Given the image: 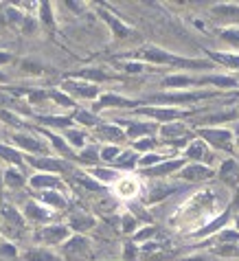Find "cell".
I'll return each instance as SVG.
<instances>
[{"instance_id":"1","label":"cell","mask_w":239,"mask_h":261,"mask_svg":"<svg viewBox=\"0 0 239 261\" xmlns=\"http://www.w3.org/2000/svg\"><path fill=\"white\" fill-rule=\"evenodd\" d=\"M27 163L31 165L33 169H37V173H71L73 165L71 160L64 158H51V156H27Z\"/></svg>"},{"instance_id":"2","label":"cell","mask_w":239,"mask_h":261,"mask_svg":"<svg viewBox=\"0 0 239 261\" xmlns=\"http://www.w3.org/2000/svg\"><path fill=\"white\" fill-rule=\"evenodd\" d=\"M71 237V228L64 224H49V226H42L37 230L36 239L46 248H53V246H64V242H68Z\"/></svg>"},{"instance_id":"3","label":"cell","mask_w":239,"mask_h":261,"mask_svg":"<svg viewBox=\"0 0 239 261\" xmlns=\"http://www.w3.org/2000/svg\"><path fill=\"white\" fill-rule=\"evenodd\" d=\"M11 141H14L16 149L29 151L31 156H49V151H51L49 143L42 141V138H37V136H33V134L16 132V134H11Z\"/></svg>"},{"instance_id":"4","label":"cell","mask_w":239,"mask_h":261,"mask_svg":"<svg viewBox=\"0 0 239 261\" xmlns=\"http://www.w3.org/2000/svg\"><path fill=\"white\" fill-rule=\"evenodd\" d=\"M62 90L71 99L75 97V99H88V101H92V99H99V94H101V90H99L97 84H90V81H79V79L64 81Z\"/></svg>"},{"instance_id":"5","label":"cell","mask_w":239,"mask_h":261,"mask_svg":"<svg viewBox=\"0 0 239 261\" xmlns=\"http://www.w3.org/2000/svg\"><path fill=\"white\" fill-rule=\"evenodd\" d=\"M141 57L145 62H154V64H180V66H195V68H206V62H189V59H182L178 55L171 53H165L160 49H145L141 53Z\"/></svg>"},{"instance_id":"6","label":"cell","mask_w":239,"mask_h":261,"mask_svg":"<svg viewBox=\"0 0 239 261\" xmlns=\"http://www.w3.org/2000/svg\"><path fill=\"white\" fill-rule=\"evenodd\" d=\"M200 136L215 149H230V143H233V132L224 128H204L200 130Z\"/></svg>"},{"instance_id":"7","label":"cell","mask_w":239,"mask_h":261,"mask_svg":"<svg viewBox=\"0 0 239 261\" xmlns=\"http://www.w3.org/2000/svg\"><path fill=\"white\" fill-rule=\"evenodd\" d=\"M62 252L64 257H88L92 252V243L86 235H73L68 237V242H64Z\"/></svg>"},{"instance_id":"8","label":"cell","mask_w":239,"mask_h":261,"mask_svg":"<svg viewBox=\"0 0 239 261\" xmlns=\"http://www.w3.org/2000/svg\"><path fill=\"white\" fill-rule=\"evenodd\" d=\"M94 134H97L106 145H121V143L128 138L119 123H99L97 130H94Z\"/></svg>"},{"instance_id":"9","label":"cell","mask_w":239,"mask_h":261,"mask_svg":"<svg viewBox=\"0 0 239 261\" xmlns=\"http://www.w3.org/2000/svg\"><path fill=\"white\" fill-rule=\"evenodd\" d=\"M36 130L42 134V136H46V141H49L51 145H53L55 149H57V154L62 156L64 160H77L75 149H73V147L68 145V143H66V138H64V136H59V134H55V132H49V130H46V128H40V125H37Z\"/></svg>"},{"instance_id":"10","label":"cell","mask_w":239,"mask_h":261,"mask_svg":"<svg viewBox=\"0 0 239 261\" xmlns=\"http://www.w3.org/2000/svg\"><path fill=\"white\" fill-rule=\"evenodd\" d=\"M119 125L123 128L125 136L128 138H147L154 134L156 125L154 123H147V121H119Z\"/></svg>"},{"instance_id":"11","label":"cell","mask_w":239,"mask_h":261,"mask_svg":"<svg viewBox=\"0 0 239 261\" xmlns=\"http://www.w3.org/2000/svg\"><path fill=\"white\" fill-rule=\"evenodd\" d=\"M136 112L143 116H151V119H156V121H163V125L171 123V121H178L180 116L186 114V112L178 110V108H138Z\"/></svg>"},{"instance_id":"12","label":"cell","mask_w":239,"mask_h":261,"mask_svg":"<svg viewBox=\"0 0 239 261\" xmlns=\"http://www.w3.org/2000/svg\"><path fill=\"white\" fill-rule=\"evenodd\" d=\"M213 93H169V94H156V97H149L147 101L149 103H186V101H198V99L211 97Z\"/></svg>"},{"instance_id":"13","label":"cell","mask_w":239,"mask_h":261,"mask_svg":"<svg viewBox=\"0 0 239 261\" xmlns=\"http://www.w3.org/2000/svg\"><path fill=\"white\" fill-rule=\"evenodd\" d=\"M29 185L40 191H62L64 189L62 178L55 176V173H36V176H31Z\"/></svg>"},{"instance_id":"14","label":"cell","mask_w":239,"mask_h":261,"mask_svg":"<svg viewBox=\"0 0 239 261\" xmlns=\"http://www.w3.org/2000/svg\"><path fill=\"white\" fill-rule=\"evenodd\" d=\"M24 220L33 222V224L49 226V222L53 220V215H51V211L44 206V204H40V202H27V206H24Z\"/></svg>"},{"instance_id":"15","label":"cell","mask_w":239,"mask_h":261,"mask_svg":"<svg viewBox=\"0 0 239 261\" xmlns=\"http://www.w3.org/2000/svg\"><path fill=\"white\" fill-rule=\"evenodd\" d=\"M134 106H136V101H132L128 97H121L116 93H101L97 103H94V110H101V108H134Z\"/></svg>"},{"instance_id":"16","label":"cell","mask_w":239,"mask_h":261,"mask_svg":"<svg viewBox=\"0 0 239 261\" xmlns=\"http://www.w3.org/2000/svg\"><path fill=\"white\" fill-rule=\"evenodd\" d=\"M211 176H213V169L206 167V165H200V163L186 165V167L180 169V178L182 180H189V182H202Z\"/></svg>"},{"instance_id":"17","label":"cell","mask_w":239,"mask_h":261,"mask_svg":"<svg viewBox=\"0 0 239 261\" xmlns=\"http://www.w3.org/2000/svg\"><path fill=\"white\" fill-rule=\"evenodd\" d=\"M2 222H5V226H7V230L9 233H22L24 230V215H20L18 211H16L14 206H5L2 208Z\"/></svg>"},{"instance_id":"18","label":"cell","mask_w":239,"mask_h":261,"mask_svg":"<svg viewBox=\"0 0 239 261\" xmlns=\"http://www.w3.org/2000/svg\"><path fill=\"white\" fill-rule=\"evenodd\" d=\"M66 226L75 235H86L88 230H92L94 226H97V217L94 215H73Z\"/></svg>"},{"instance_id":"19","label":"cell","mask_w":239,"mask_h":261,"mask_svg":"<svg viewBox=\"0 0 239 261\" xmlns=\"http://www.w3.org/2000/svg\"><path fill=\"white\" fill-rule=\"evenodd\" d=\"M24 261H64L57 252H53L46 246H33L22 255Z\"/></svg>"},{"instance_id":"20","label":"cell","mask_w":239,"mask_h":261,"mask_svg":"<svg viewBox=\"0 0 239 261\" xmlns=\"http://www.w3.org/2000/svg\"><path fill=\"white\" fill-rule=\"evenodd\" d=\"M182 165H184V160H180V158L163 160V163H158V165H154V167L145 169V176H156V178H158V176H169V173H173V171H180Z\"/></svg>"},{"instance_id":"21","label":"cell","mask_w":239,"mask_h":261,"mask_svg":"<svg viewBox=\"0 0 239 261\" xmlns=\"http://www.w3.org/2000/svg\"><path fill=\"white\" fill-rule=\"evenodd\" d=\"M73 123L81 125V130H90V128H97V125L101 123V119L90 110H77V112H73Z\"/></svg>"},{"instance_id":"22","label":"cell","mask_w":239,"mask_h":261,"mask_svg":"<svg viewBox=\"0 0 239 261\" xmlns=\"http://www.w3.org/2000/svg\"><path fill=\"white\" fill-rule=\"evenodd\" d=\"M37 123L40 125H51L53 130H62V132H66V130L75 128V123H73V116H37Z\"/></svg>"},{"instance_id":"23","label":"cell","mask_w":239,"mask_h":261,"mask_svg":"<svg viewBox=\"0 0 239 261\" xmlns=\"http://www.w3.org/2000/svg\"><path fill=\"white\" fill-rule=\"evenodd\" d=\"M99 160H101V145H88L77 154V163H81V165H90V167H94Z\"/></svg>"},{"instance_id":"24","label":"cell","mask_w":239,"mask_h":261,"mask_svg":"<svg viewBox=\"0 0 239 261\" xmlns=\"http://www.w3.org/2000/svg\"><path fill=\"white\" fill-rule=\"evenodd\" d=\"M40 202L44 204L46 208H66L68 206V200L64 198L59 191H42L40 193Z\"/></svg>"},{"instance_id":"25","label":"cell","mask_w":239,"mask_h":261,"mask_svg":"<svg viewBox=\"0 0 239 261\" xmlns=\"http://www.w3.org/2000/svg\"><path fill=\"white\" fill-rule=\"evenodd\" d=\"M160 136H163L165 141L173 143L176 138L186 136V128L182 123H178V121H171V123H165L163 128H160Z\"/></svg>"},{"instance_id":"26","label":"cell","mask_w":239,"mask_h":261,"mask_svg":"<svg viewBox=\"0 0 239 261\" xmlns=\"http://www.w3.org/2000/svg\"><path fill=\"white\" fill-rule=\"evenodd\" d=\"M90 176L94 178L97 182H101V185H108V182H114L119 180V169H110V167H90Z\"/></svg>"},{"instance_id":"27","label":"cell","mask_w":239,"mask_h":261,"mask_svg":"<svg viewBox=\"0 0 239 261\" xmlns=\"http://www.w3.org/2000/svg\"><path fill=\"white\" fill-rule=\"evenodd\" d=\"M112 165H114V169H134V167H138V151L123 149L119 154V158H116Z\"/></svg>"},{"instance_id":"28","label":"cell","mask_w":239,"mask_h":261,"mask_svg":"<svg viewBox=\"0 0 239 261\" xmlns=\"http://www.w3.org/2000/svg\"><path fill=\"white\" fill-rule=\"evenodd\" d=\"M2 182H5V186H9V189H22L24 186V176L18 171L16 167H9V169H5V173H2Z\"/></svg>"},{"instance_id":"29","label":"cell","mask_w":239,"mask_h":261,"mask_svg":"<svg viewBox=\"0 0 239 261\" xmlns=\"http://www.w3.org/2000/svg\"><path fill=\"white\" fill-rule=\"evenodd\" d=\"M99 16H101L106 22H110V27H112V31H114V36L116 37H125V36H129V29L125 27L123 22H121L119 18H114V16L110 14V11H103V9H99Z\"/></svg>"},{"instance_id":"30","label":"cell","mask_w":239,"mask_h":261,"mask_svg":"<svg viewBox=\"0 0 239 261\" xmlns=\"http://www.w3.org/2000/svg\"><path fill=\"white\" fill-rule=\"evenodd\" d=\"M0 160H5L9 165H24V156L16 147H9L5 143H0Z\"/></svg>"},{"instance_id":"31","label":"cell","mask_w":239,"mask_h":261,"mask_svg":"<svg viewBox=\"0 0 239 261\" xmlns=\"http://www.w3.org/2000/svg\"><path fill=\"white\" fill-rule=\"evenodd\" d=\"M62 136L66 138V143H68L71 147H86V130H81V128H71V130H66Z\"/></svg>"},{"instance_id":"32","label":"cell","mask_w":239,"mask_h":261,"mask_svg":"<svg viewBox=\"0 0 239 261\" xmlns=\"http://www.w3.org/2000/svg\"><path fill=\"white\" fill-rule=\"evenodd\" d=\"M237 176H239V165L235 163L233 158L230 160H224L221 163V169H220V178L224 182H235L237 180Z\"/></svg>"},{"instance_id":"33","label":"cell","mask_w":239,"mask_h":261,"mask_svg":"<svg viewBox=\"0 0 239 261\" xmlns=\"http://www.w3.org/2000/svg\"><path fill=\"white\" fill-rule=\"evenodd\" d=\"M73 178H75V180L79 182L81 186H86V189H90V191H101V189H103L101 182L94 180V178L90 176L88 171H86V173H84V171H73Z\"/></svg>"},{"instance_id":"34","label":"cell","mask_w":239,"mask_h":261,"mask_svg":"<svg viewBox=\"0 0 239 261\" xmlns=\"http://www.w3.org/2000/svg\"><path fill=\"white\" fill-rule=\"evenodd\" d=\"M176 186L173 185H163V182H156V186H151L149 191V202H158V200H165L169 193H173Z\"/></svg>"},{"instance_id":"35","label":"cell","mask_w":239,"mask_h":261,"mask_svg":"<svg viewBox=\"0 0 239 261\" xmlns=\"http://www.w3.org/2000/svg\"><path fill=\"white\" fill-rule=\"evenodd\" d=\"M204 154H206V143L204 141H191L189 145H186V158L202 160Z\"/></svg>"},{"instance_id":"36","label":"cell","mask_w":239,"mask_h":261,"mask_svg":"<svg viewBox=\"0 0 239 261\" xmlns=\"http://www.w3.org/2000/svg\"><path fill=\"white\" fill-rule=\"evenodd\" d=\"M49 99L51 101H55L57 106H62V108H73L75 106V101H73L66 93H62V90H49Z\"/></svg>"},{"instance_id":"37","label":"cell","mask_w":239,"mask_h":261,"mask_svg":"<svg viewBox=\"0 0 239 261\" xmlns=\"http://www.w3.org/2000/svg\"><path fill=\"white\" fill-rule=\"evenodd\" d=\"M121 147L119 145H103L101 147V160L103 163H108V165H112L116 158H119V154H121Z\"/></svg>"},{"instance_id":"38","label":"cell","mask_w":239,"mask_h":261,"mask_svg":"<svg viewBox=\"0 0 239 261\" xmlns=\"http://www.w3.org/2000/svg\"><path fill=\"white\" fill-rule=\"evenodd\" d=\"M136 228H138V217L129 215V213H125V215H121V233H125V235H132Z\"/></svg>"},{"instance_id":"39","label":"cell","mask_w":239,"mask_h":261,"mask_svg":"<svg viewBox=\"0 0 239 261\" xmlns=\"http://www.w3.org/2000/svg\"><path fill=\"white\" fill-rule=\"evenodd\" d=\"M40 18H42V24H44L49 31H53V29H55V20H53V11H51L49 2H42V5H40Z\"/></svg>"},{"instance_id":"40","label":"cell","mask_w":239,"mask_h":261,"mask_svg":"<svg viewBox=\"0 0 239 261\" xmlns=\"http://www.w3.org/2000/svg\"><path fill=\"white\" fill-rule=\"evenodd\" d=\"M213 57L217 59V62L226 64V66L230 68H239V55H226V53H213Z\"/></svg>"},{"instance_id":"41","label":"cell","mask_w":239,"mask_h":261,"mask_svg":"<svg viewBox=\"0 0 239 261\" xmlns=\"http://www.w3.org/2000/svg\"><path fill=\"white\" fill-rule=\"evenodd\" d=\"M156 147V141L151 136L147 138H138V141H134V151H151Z\"/></svg>"},{"instance_id":"42","label":"cell","mask_w":239,"mask_h":261,"mask_svg":"<svg viewBox=\"0 0 239 261\" xmlns=\"http://www.w3.org/2000/svg\"><path fill=\"white\" fill-rule=\"evenodd\" d=\"M235 112H224V114H211V116H204L200 123H221V121H230L235 119Z\"/></svg>"},{"instance_id":"43","label":"cell","mask_w":239,"mask_h":261,"mask_svg":"<svg viewBox=\"0 0 239 261\" xmlns=\"http://www.w3.org/2000/svg\"><path fill=\"white\" fill-rule=\"evenodd\" d=\"M77 77H88V79H94V81H106V79H112V77H108L103 71H81L77 73Z\"/></svg>"},{"instance_id":"44","label":"cell","mask_w":239,"mask_h":261,"mask_svg":"<svg viewBox=\"0 0 239 261\" xmlns=\"http://www.w3.org/2000/svg\"><path fill=\"white\" fill-rule=\"evenodd\" d=\"M0 257L14 259V257H18V248H16L14 243H9V242H2L0 243Z\"/></svg>"},{"instance_id":"45","label":"cell","mask_w":239,"mask_h":261,"mask_svg":"<svg viewBox=\"0 0 239 261\" xmlns=\"http://www.w3.org/2000/svg\"><path fill=\"white\" fill-rule=\"evenodd\" d=\"M5 16H7V20H9V22H16V24L24 22V16L20 14L16 7H7V9H5Z\"/></svg>"},{"instance_id":"46","label":"cell","mask_w":239,"mask_h":261,"mask_svg":"<svg viewBox=\"0 0 239 261\" xmlns=\"http://www.w3.org/2000/svg\"><path fill=\"white\" fill-rule=\"evenodd\" d=\"M221 37L226 42H230V44L239 46V29H226V31H221Z\"/></svg>"},{"instance_id":"47","label":"cell","mask_w":239,"mask_h":261,"mask_svg":"<svg viewBox=\"0 0 239 261\" xmlns=\"http://www.w3.org/2000/svg\"><path fill=\"white\" fill-rule=\"evenodd\" d=\"M138 248H136V243H132V242H128L125 243V252H123V257H125V261H138Z\"/></svg>"},{"instance_id":"48","label":"cell","mask_w":239,"mask_h":261,"mask_svg":"<svg viewBox=\"0 0 239 261\" xmlns=\"http://www.w3.org/2000/svg\"><path fill=\"white\" fill-rule=\"evenodd\" d=\"M156 235V228L154 226H149V228H143V230H136V235H134V239L136 242H147V239H151Z\"/></svg>"},{"instance_id":"49","label":"cell","mask_w":239,"mask_h":261,"mask_svg":"<svg viewBox=\"0 0 239 261\" xmlns=\"http://www.w3.org/2000/svg\"><path fill=\"white\" fill-rule=\"evenodd\" d=\"M215 14H220V16H237L239 14V7H226V5H220V7H215Z\"/></svg>"},{"instance_id":"50","label":"cell","mask_w":239,"mask_h":261,"mask_svg":"<svg viewBox=\"0 0 239 261\" xmlns=\"http://www.w3.org/2000/svg\"><path fill=\"white\" fill-rule=\"evenodd\" d=\"M220 242H239V230H224L220 233Z\"/></svg>"},{"instance_id":"51","label":"cell","mask_w":239,"mask_h":261,"mask_svg":"<svg viewBox=\"0 0 239 261\" xmlns=\"http://www.w3.org/2000/svg\"><path fill=\"white\" fill-rule=\"evenodd\" d=\"M37 20H33V18H24V22H22V31L24 33H36L37 31Z\"/></svg>"},{"instance_id":"52","label":"cell","mask_w":239,"mask_h":261,"mask_svg":"<svg viewBox=\"0 0 239 261\" xmlns=\"http://www.w3.org/2000/svg\"><path fill=\"white\" fill-rule=\"evenodd\" d=\"M217 252L224 257H233V255H239V248L237 246H228V243H224V246L217 248Z\"/></svg>"},{"instance_id":"53","label":"cell","mask_w":239,"mask_h":261,"mask_svg":"<svg viewBox=\"0 0 239 261\" xmlns=\"http://www.w3.org/2000/svg\"><path fill=\"white\" fill-rule=\"evenodd\" d=\"M11 62V55L7 51H0V66H5V64Z\"/></svg>"},{"instance_id":"54","label":"cell","mask_w":239,"mask_h":261,"mask_svg":"<svg viewBox=\"0 0 239 261\" xmlns=\"http://www.w3.org/2000/svg\"><path fill=\"white\" fill-rule=\"evenodd\" d=\"M128 71H129V73L141 71V64H128Z\"/></svg>"},{"instance_id":"55","label":"cell","mask_w":239,"mask_h":261,"mask_svg":"<svg viewBox=\"0 0 239 261\" xmlns=\"http://www.w3.org/2000/svg\"><path fill=\"white\" fill-rule=\"evenodd\" d=\"M182 261H206V257H191V259H182Z\"/></svg>"},{"instance_id":"56","label":"cell","mask_w":239,"mask_h":261,"mask_svg":"<svg viewBox=\"0 0 239 261\" xmlns=\"http://www.w3.org/2000/svg\"><path fill=\"white\" fill-rule=\"evenodd\" d=\"M233 206H235V208H239V193L235 195V202H233Z\"/></svg>"},{"instance_id":"57","label":"cell","mask_w":239,"mask_h":261,"mask_svg":"<svg viewBox=\"0 0 239 261\" xmlns=\"http://www.w3.org/2000/svg\"><path fill=\"white\" fill-rule=\"evenodd\" d=\"M2 186H5V182H2V178H0V193H2Z\"/></svg>"},{"instance_id":"58","label":"cell","mask_w":239,"mask_h":261,"mask_svg":"<svg viewBox=\"0 0 239 261\" xmlns=\"http://www.w3.org/2000/svg\"><path fill=\"white\" fill-rule=\"evenodd\" d=\"M0 81H7V77H5V75H2V73H0Z\"/></svg>"},{"instance_id":"59","label":"cell","mask_w":239,"mask_h":261,"mask_svg":"<svg viewBox=\"0 0 239 261\" xmlns=\"http://www.w3.org/2000/svg\"><path fill=\"white\" fill-rule=\"evenodd\" d=\"M2 24H5V18H2V16H0V27H2Z\"/></svg>"},{"instance_id":"60","label":"cell","mask_w":239,"mask_h":261,"mask_svg":"<svg viewBox=\"0 0 239 261\" xmlns=\"http://www.w3.org/2000/svg\"><path fill=\"white\" fill-rule=\"evenodd\" d=\"M235 224H237V230H239V215H237V220H235Z\"/></svg>"}]
</instances>
